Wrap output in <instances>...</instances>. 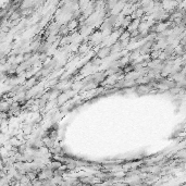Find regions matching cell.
I'll return each instance as SVG.
<instances>
[{
  "mask_svg": "<svg viewBox=\"0 0 186 186\" xmlns=\"http://www.w3.org/2000/svg\"><path fill=\"white\" fill-rule=\"evenodd\" d=\"M181 186H185V184H182V185H181Z\"/></svg>",
  "mask_w": 186,
  "mask_h": 186,
  "instance_id": "cell-8",
  "label": "cell"
},
{
  "mask_svg": "<svg viewBox=\"0 0 186 186\" xmlns=\"http://www.w3.org/2000/svg\"><path fill=\"white\" fill-rule=\"evenodd\" d=\"M0 172H1V169H0Z\"/></svg>",
  "mask_w": 186,
  "mask_h": 186,
  "instance_id": "cell-9",
  "label": "cell"
},
{
  "mask_svg": "<svg viewBox=\"0 0 186 186\" xmlns=\"http://www.w3.org/2000/svg\"><path fill=\"white\" fill-rule=\"evenodd\" d=\"M110 53H111L110 47H102V48H100L99 51H98V53H97V58L100 59V60H102V59L107 58Z\"/></svg>",
  "mask_w": 186,
  "mask_h": 186,
  "instance_id": "cell-1",
  "label": "cell"
},
{
  "mask_svg": "<svg viewBox=\"0 0 186 186\" xmlns=\"http://www.w3.org/2000/svg\"><path fill=\"white\" fill-rule=\"evenodd\" d=\"M25 175L28 177V180L31 181V182L37 180V172H34V171H28V172H26Z\"/></svg>",
  "mask_w": 186,
  "mask_h": 186,
  "instance_id": "cell-4",
  "label": "cell"
},
{
  "mask_svg": "<svg viewBox=\"0 0 186 186\" xmlns=\"http://www.w3.org/2000/svg\"><path fill=\"white\" fill-rule=\"evenodd\" d=\"M150 88L151 87H149L148 85H139V86L137 87L136 92L139 95H142V94H147L150 92Z\"/></svg>",
  "mask_w": 186,
  "mask_h": 186,
  "instance_id": "cell-3",
  "label": "cell"
},
{
  "mask_svg": "<svg viewBox=\"0 0 186 186\" xmlns=\"http://www.w3.org/2000/svg\"><path fill=\"white\" fill-rule=\"evenodd\" d=\"M22 133L24 134L25 136L31 135L33 133V125L31 123H24L22 125Z\"/></svg>",
  "mask_w": 186,
  "mask_h": 186,
  "instance_id": "cell-2",
  "label": "cell"
},
{
  "mask_svg": "<svg viewBox=\"0 0 186 186\" xmlns=\"http://www.w3.org/2000/svg\"><path fill=\"white\" fill-rule=\"evenodd\" d=\"M130 38V33L127 31H124L121 35H120V37H119V43L120 42H123V40H125V39H129Z\"/></svg>",
  "mask_w": 186,
  "mask_h": 186,
  "instance_id": "cell-5",
  "label": "cell"
},
{
  "mask_svg": "<svg viewBox=\"0 0 186 186\" xmlns=\"http://www.w3.org/2000/svg\"><path fill=\"white\" fill-rule=\"evenodd\" d=\"M87 49H88V46H87L86 44H83L81 47H80V51L78 52H85Z\"/></svg>",
  "mask_w": 186,
  "mask_h": 186,
  "instance_id": "cell-6",
  "label": "cell"
},
{
  "mask_svg": "<svg viewBox=\"0 0 186 186\" xmlns=\"http://www.w3.org/2000/svg\"><path fill=\"white\" fill-rule=\"evenodd\" d=\"M92 64H94V65H98V64H101V60H100V59H98V58L96 57L95 59H93V61H92Z\"/></svg>",
  "mask_w": 186,
  "mask_h": 186,
  "instance_id": "cell-7",
  "label": "cell"
}]
</instances>
